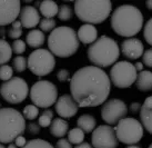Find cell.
<instances>
[{
    "label": "cell",
    "instance_id": "28",
    "mask_svg": "<svg viewBox=\"0 0 152 148\" xmlns=\"http://www.w3.org/2000/svg\"><path fill=\"white\" fill-rule=\"evenodd\" d=\"M57 16L61 21L71 20V18L73 17V9L69 4H61V6H59V10H58Z\"/></svg>",
    "mask_w": 152,
    "mask_h": 148
},
{
    "label": "cell",
    "instance_id": "12",
    "mask_svg": "<svg viewBox=\"0 0 152 148\" xmlns=\"http://www.w3.org/2000/svg\"><path fill=\"white\" fill-rule=\"evenodd\" d=\"M128 114V106L121 99L112 98L103 102L101 108V118L109 126L117 125Z\"/></svg>",
    "mask_w": 152,
    "mask_h": 148
},
{
    "label": "cell",
    "instance_id": "25",
    "mask_svg": "<svg viewBox=\"0 0 152 148\" xmlns=\"http://www.w3.org/2000/svg\"><path fill=\"white\" fill-rule=\"evenodd\" d=\"M12 58L11 45L4 39H0V66L7 65L9 60Z\"/></svg>",
    "mask_w": 152,
    "mask_h": 148
},
{
    "label": "cell",
    "instance_id": "11",
    "mask_svg": "<svg viewBox=\"0 0 152 148\" xmlns=\"http://www.w3.org/2000/svg\"><path fill=\"white\" fill-rule=\"evenodd\" d=\"M138 72L134 69L133 63L127 60L117 61L110 70V81L117 88H129L135 82Z\"/></svg>",
    "mask_w": 152,
    "mask_h": 148
},
{
    "label": "cell",
    "instance_id": "40",
    "mask_svg": "<svg viewBox=\"0 0 152 148\" xmlns=\"http://www.w3.org/2000/svg\"><path fill=\"white\" fill-rule=\"evenodd\" d=\"M55 148H72V145L68 141L67 138H60L57 141Z\"/></svg>",
    "mask_w": 152,
    "mask_h": 148
},
{
    "label": "cell",
    "instance_id": "15",
    "mask_svg": "<svg viewBox=\"0 0 152 148\" xmlns=\"http://www.w3.org/2000/svg\"><path fill=\"white\" fill-rule=\"evenodd\" d=\"M55 110L58 116H60V118H72L78 113L79 106L71 97V95L64 94L62 96L58 97L57 102H55Z\"/></svg>",
    "mask_w": 152,
    "mask_h": 148
},
{
    "label": "cell",
    "instance_id": "51",
    "mask_svg": "<svg viewBox=\"0 0 152 148\" xmlns=\"http://www.w3.org/2000/svg\"><path fill=\"white\" fill-rule=\"evenodd\" d=\"M1 107H2V106H1V102H0V108H1Z\"/></svg>",
    "mask_w": 152,
    "mask_h": 148
},
{
    "label": "cell",
    "instance_id": "9",
    "mask_svg": "<svg viewBox=\"0 0 152 148\" xmlns=\"http://www.w3.org/2000/svg\"><path fill=\"white\" fill-rule=\"evenodd\" d=\"M27 67L36 76H47L53 71L56 67V58L48 49L39 48L29 55L27 59Z\"/></svg>",
    "mask_w": 152,
    "mask_h": 148
},
{
    "label": "cell",
    "instance_id": "18",
    "mask_svg": "<svg viewBox=\"0 0 152 148\" xmlns=\"http://www.w3.org/2000/svg\"><path fill=\"white\" fill-rule=\"evenodd\" d=\"M140 123L143 127V129L150 133H152V97L145 98L144 102L141 105L140 108Z\"/></svg>",
    "mask_w": 152,
    "mask_h": 148
},
{
    "label": "cell",
    "instance_id": "31",
    "mask_svg": "<svg viewBox=\"0 0 152 148\" xmlns=\"http://www.w3.org/2000/svg\"><path fill=\"white\" fill-rule=\"evenodd\" d=\"M22 148H55V147L49 141H47V140L36 138V139H31L30 141H27V144Z\"/></svg>",
    "mask_w": 152,
    "mask_h": 148
},
{
    "label": "cell",
    "instance_id": "36",
    "mask_svg": "<svg viewBox=\"0 0 152 148\" xmlns=\"http://www.w3.org/2000/svg\"><path fill=\"white\" fill-rule=\"evenodd\" d=\"M142 28H143L144 40L148 42L149 45H151L152 43V19H149Z\"/></svg>",
    "mask_w": 152,
    "mask_h": 148
},
{
    "label": "cell",
    "instance_id": "47",
    "mask_svg": "<svg viewBox=\"0 0 152 148\" xmlns=\"http://www.w3.org/2000/svg\"><path fill=\"white\" fill-rule=\"evenodd\" d=\"M6 148H18L16 145H15V143H9L8 145H7V147Z\"/></svg>",
    "mask_w": 152,
    "mask_h": 148
},
{
    "label": "cell",
    "instance_id": "21",
    "mask_svg": "<svg viewBox=\"0 0 152 148\" xmlns=\"http://www.w3.org/2000/svg\"><path fill=\"white\" fill-rule=\"evenodd\" d=\"M68 130H69V124L66 119L62 118L53 119L49 126V131L51 136H53L56 138H64L67 135Z\"/></svg>",
    "mask_w": 152,
    "mask_h": 148
},
{
    "label": "cell",
    "instance_id": "33",
    "mask_svg": "<svg viewBox=\"0 0 152 148\" xmlns=\"http://www.w3.org/2000/svg\"><path fill=\"white\" fill-rule=\"evenodd\" d=\"M12 66L16 72H23L27 69V59L23 56H16L12 60Z\"/></svg>",
    "mask_w": 152,
    "mask_h": 148
},
{
    "label": "cell",
    "instance_id": "50",
    "mask_svg": "<svg viewBox=\"0 0 152 148\" xmlns=\"http://www.w3.org/2000/svg\"><path fill=\"white\" fill-rule=\"evenodd\" d=\"M148 148H152V145H149V147Z\"/></svg>",
    "mask_w": 152,
    "mask_h": 148
},
{
    "label": "cell",
    "instance_id": "30",
    "mask_svg": "<svg viewBox=\"0 0 152 148\" xmlns=\"http://www.w3.org/2000/svg\"><path fill=\"white\" fill-rule=\"evenodd\" d=\"M22 116L25 119H28V120H34L39 116V108L36 107L34 105L30 104V105H27L22 110Z\"/></svg>",
    "mask_w": 152,
    "mask_h": 148
},
{
    "label": "cell",
    "instance_id": "43",
    "mask_svg": "<svg viewBox=\"0 0 152 148\" xmlns=\"http://www.w3.org/2000/svg\"><path fill=\"white\" fill-rule=\"evenodd\" d=\"M75 148H93V147L91 146L90 143L83 141V143H81V144H79V145H76V147Z\"/></svg>",
    "mask_w": 152,
    "mask_h": 148
},
{
    "label": "cell",
    "instance_id": "3",
    "mask_svg": "<svg viewBox=\"0 0 152 148\" xmlns=\"http://www.w3.org/2000/svg\"><path fill=\"white\" fill-rule=\"evenodd\" d=\"M79 47L76 30L68 26L56 27L48 37V48L55 57L69 58L79 50Z\"/></svg>",
    "mask_w": 152,
    "mask_h": 148
},
{
    "label": "cell",
    "instance_id": "5",
    "mask_svg": "<svg viewBox=\"0 0 152 148\" xmlns=\"http://www.w3.org/2000/svg\"><path fill=\"white\" fill-rule=\"evenodd\" d=\"M112 2L109 0H78L75 2L73 13L85 24L99 25L109 18Z\"/></svg>",
    "mask_w": 152,
    "mask_h": 148
},
{
    "label": "cell",
    "instance_id": "46",
    "mask_svg": "<svg viewBox=\"0 0 152 148\" xmlns=\"http://www.w3.org/2000/svg\"><path fill=\"white\" fill-rule=\"evenodd\" d=\"M145 6L148 7L149 10H152V1L151 0H148V1H147V4H145Z\"/></svg>",
    "mask_w": 152,
    "mask_h": 148
},
{
    "label": "cell",
    "instance_id": "4",
    "mask_svg": "<svg viewBox=\"0 0 152 148\" xmlns=\"http://www.w3.org/2000/svg\"><path fill=\"white\" fill-rule=\"evenodd\" d=\"M87 55L92 66L102 69L114 65L118 61L120 57V48L114 39L102 35L89 46Z\"/></svg>",
    "mask_w": 152,
    "mask_h": 148
},
{
    "label": "cell",
    "instance_id": "49",
    "mask_svg": "<svg viewBox=\"0 0 152 148\" xmlns=\"http://www.w3.org/2000/svg\"><path fill=\"white\" fill-rule=\"evenodd\" d=\"M0 148H6V147H4V146L2 144H0Z\"/></svg>",
    "mask_w": 152,
    "mask_h": 148
},
{
    "label": "cell",
    "instance_id": "16",
    "mask_svg": "<svg viewBox=\"0 0 152 148\" xmlns=\"http://www.w3.org/2000/svg\"><path fill=\"white\" fill-rule=\"evenodd\" d=\"M119 48L121 50V54L129 60L139 59L144 51V46L142 41L134 37L124 39Z\"/></svg>",
    "mask_w": 152,
    "mask_h": 148
},
{
    "label": "cell",
    "instance_id": "10",
    "mask_svg": "<svg viewBox=\"0 0 152 148\" xmlns=\"http://www.w3.org/2000/svg\"><path fill=\"white\" fill-rule=\"evenodd\" d=\"M0 95L9 104L12 105L21 104L29 95L28 82L21 77H12L10 80L1 84Z\"/></svg>",
    "mask_w": 152,
    "mask_h": 148
},
{
    "label": "cell",
    "instance_id": "6",
    "mask_svg": "<svg viewBox=\"0 0 152 148\" xmlns=\"http://www.w3.org/2000/svg\"><path fill=\"white\" fill-rule=\"evenodd\" d=\"M26 119L13 108H0V144L12 143L26 130Z\"/></svg>",
    "mask_w": 152,
    "mask_h": 148
},
{
    "label": "cell",
    "instance_id": "14",
    "mask_svg": "<svg viewBox=\"0 0 152 148\" xmlns=\"http://www.w3.org/2000/svg\"><path fill=\"white\" fill-rule=\"evenodd\" d=\"M20 9L19 0H0V27L11 25L17 20Z\"/></svg>",
    "mask_w": 152,
    "mask_h": 148
},
{
    "label": "cell",
    "instance_id": "1",
    "mask_svg": "<svg viewBox=\"0 0 152 148\" xmlns=\"http://www.w3.org/2000/svg\"><path fill=\"white\" fill-rule=\"evenodd\" d=\"M70 91L79 108L102 105L108 100L111 91L109 75L96 66H85L71 77Z\"/></svg>",
    "mask_w": 152,
    "mask_h": 148
},
{
    "label": "cell",
    "instance_id": "17",
    "mask_svg": "<svg viewBox=\"0 0 152 148\" xmlns=\"http://www.w3.org/2000/svg\"><path fill=\"white\" fill-rule=\"evenodd\" d=\"M19 19L22 27L27 29H34L40 22V13L34 6H23L19 13Z\"/></svg>",
    "mask_w": 152,
    "mask_h": 148
},
{
    "label": "cell",
    "instance_id": "19",
    "mask_svg": "<svg viewBox=\"0 0 152 148\" xmlns=\"http://www.w3.org/2000/svg\"><path fill=\"white\" fill-rule=\"evenodd\" d=\"M77 37L79 42L85 45H91L98 39V30L93 25L83 24L77 31Z\"/></svg>",
    "mask_w": 152,
    "mask_h": 148
},
{
    "label": "cell",
    "instance_id": "41",
    "mask_svg": "<svg viewBox=\"0 0 152 148\" xmlns=\"http://www.w3.org/2000/svg\"><path fill=\"white\" fill-rule=\"evenodd\" d=\"M140 108H141V104H140L139 102H131L130 106H129V110H130L131 114H138L140 111Z\"/></svg>",
    "mask_w": 152,
    "mask_h": 148
},
{
    "label": "cell",
    "instance_id": "22",
    "mask_svg": "<svg viewBox=\"0 0 152 148\" xmlns=\"http://www.w3.org/2000/svg\"><path fill=\"white\" fill-rule=\"evenodd\" d=\"M46 36L40 29H31L26 36V45H28L30 48L39 49L45 43Z\"/></svg>",
    "mask_w": 152,
    "mask_h": 148
},
{
    "label": "cell",
    "instance_id": "2",
    "mask_svg": "<svg viewBox=\"0 0 152 148\" xmlns=\"http://www.w3.org/2000/svg\"><path fill=\"white\" fill-rule=\"evenodd\" d=\"M144 24L143 15L138 7L122 4L113 10L110 25L114 32L124 38H132L141 31Z\"/></svg>",
    "mask_w": 152,
    "mask_h": 148
},
{
    "label": "cell",
    "instance_id": "24",
    "mask_svg": "<svg viewBox=\"0 0 152 148\" xmlns=\"http://www.w3.org/2000/svg\"><path fill=\"white\" fill-rule=\"evenodd\" d=\"M59 6L53 0H43L39 4V13H41L45 18H53L58 15Z\"/></svg>",
    "mask_w": 152,
    "mask_h": 148
},
{
    "label": "cell",
    "instance_id": "26",
    "mask_svg": "<svg viewBox=\"0 0 152 148\" xmlns=\"http://www.w3.org/2000/svg\"><path fill=\"white\" fill-rule=\"evenodd\" d=\"M86 134L80 128H72L67 133V139L71 145H79L85 141Z\"/></svg>",
    "mask_w": 152,
    "mask_h": 148
},
{
    "label": "cell",
    "instance_id": "23",
    "mask_svg": "<svg viewBox=\"0 0 152 148\" xmlns=\"http://www.w3.org/2000/svg\"><path fill=\"white\" fill-rule=\"evenodd\" d=\"M77 126L85 134H89L94 130V128L97 126V120L92 115L83 114L77 119Z\"/></svg>",
    "mask_w": 152,
    "mask_h": 148
},
{
    "label": "cell",
    "instance_id": "44",
    "mask_svg": "<svg viewBox=\"0 0 152 148\" xmlns=\"http://www.w3.org/2000/svg\"><path fill=\"white\" fill-rule=\"evenodd\" d=\"M133 66H134V69L137 70V72L138 71L140 72L143 70V63H139V61H138V63H135V65H133Z\"/></svg>",
    "mask_w": 152,
    "mask_h": 148
},
{
    "label": "cell",
    "instance_id": "39",
    "mask_svg": "<svg viewBox=\"0 0 152 148\" xmlns=\"http://www.w3.org/2000/svg\"><path fill=\"white\" fill-rule=\"evenodd\" d=\"M26 129L31 135H38L39 133H40V126L37 123H31L30 121L28 125H26Z\"/></svg>",
    "mask_w": 152,
    "mask_h": 148
},
{
    "label": "cell",
    "instance_id": "34",
    "mask_svg": "<svg viewBox=\"0 0 152 148\" xmlns=\"http://www.w3.org/2000/svg\"><path fill=\"white\" fill-rule=\"evenodd\" d=\"M13 77V69L9 65H2L0 66V80L8 81Z\"/></svg>",
    "mask_w": 152,
    "mask_h": 148
},
{
    "label": "cell",
    "instance_id": "8",
    "mask_svg": "<svg viewBox=\"0 0 152 148\" xmlns=\"http://www.w3.org/2000/svg\"><path fill=\"white\" fill-rule=\"evenodd\" d=\"M118 141L126 145H137L142 139L144 129L138 119L132 117H124L114 128Z\"/></svg>",
    "mask_w": 152,
    "mask_h": 148
},
{
    "label": "cell",
    "instance_id": "37",
    "mask_svg": "<svg viewBox=\"0 0 152 148\" xmlns=\"http://www.w3.org/2000/svg\"><path fill=\"white\" fill-rule=\"evenodd\" d=\"M57 78H58V80L60 82H67V81H70V79H71L69 70L64 69V68L58 70V72H57Z\"/></svg>",
    "mask_w": 152,
    "mask_h": 148
},
{
    "label": "cell",
    "instance_id": "32",
    "mask_svg": "<svg viewBox=\"0 0 152 148\" xmlns=\"http://www.w3.org/2000/svg\"><path fill=\"white\" fill-rule=\"evenodd\" d=\"M39 25H40V30L43 34L45 32H51L57 27V21L53 18H43L40 20Z\"/></svg>",
    "mask_w": 152,
    "mask_h": 148
},
{
    "label": "cell",
    "instance_id": "13",
    "mask_svg": "<svg viewBox=\"0 0 152 148\" xmlns=\"http://www.w3.org/2000/svg\"><path fill=\"white\" fill-rule=\"evenodd\" d=\"M91 146L93 148H118L119 141L113 127L109 125L96 127L91 135Z\"/></svg>",
    "mask_w": 152,
    "mask_h": 148
},
{
    "label": "cell",
    "instance_id": "45",
    "mask_svg": "<svg viewBox=\"0 0 152 148\" xmlns=\"http://www.w3.org/2000/svg\"><path fill=\"white\" fill-rule=\"evenodd\" d=\"M4 35H6V29H4V27H1L0 28V37H1V39H4Z\"/></svg>",
    "mask_w": 152,
    "mask_h": 148
},
{
    "label": "cell",
    "instance_id": "38",
    "mask_svg": "<svg viewBox=\"0 0 152 148\" xmlns=\"http://www.w3.org/2000/svg\"><path fill=\"white\" fill-rule=\"evenodd\" d=\"M142 63H143L144 66H147L148 68H151L152 67V50L149 48L147 50L143 51V54H142Z\"/></svg>",
    "mask_w": 152,
    "mask_h": 148
},
{
    "label": "cell",
    "instance_id": "27",
    "mask_svg": "<svg viewBox=\"0 0 152 148\" xmlns=\"http://www.w3.org/2000/svg\"><path fill=\"white\" fill-rule=\"evenodd\" d=\"M53 120V111L51 109H45L41 113V115L39 116L38 119V125L40 126V128H47L50 126V124Z\"/></svg>",
    "mask_w": 152,
    "mask_h": 148
},
{
    "label": "cell",
    "instance_id": "42",
    "mask_svg": "<svg viewBox=\"0 0 152 148\" xmlns=\"http://www.w3.org/2000/svg\"><path fill=\"white\" fill-rule=\"evenodd\" d=\"M13 141H15V145H16L17 147H20V148H22L26 144H27V139H26V138L22 135L16 137Z\"/></svg>",
    "mask_w": 152,
    "mask_h": 148
},
{
    "label": "cell",
    "instance_id": "29",
    "mask_svg": "<svg viewBox=\"0 0 152 148\" xmlns=\"http://www.w3.org/2000/svg\"><path fill=\"white\" fill-rule=\"evenodd\" d=\"M22 36V26L19 20H16L15 22L11 24V27L8 30V37L11 38L12 40H17L20 39Z\"/></svg>",
    "mask_w": 152,
    "mask_h": 148
},
{
    "label": "cell",
    "instance_id": "7",
    "mask_svg": "<svg viewBox=\"0 0 152 148\" xmlns=\"http://www.w3.org/2000/svg\"><path fill=\"white\" fill-rule=\"evenodd\" d=\"M29 96L32 105L38 108L49 109L58 99V89L51 81L38 80L29 89Z\"/></svg>",
    "mask_w": 152,
    "mask_h": 148
},
{
    "label": "cell",
    "instance_id": "20",
    "mask_svg": "<svg viewBox=\"0 0 152 148\" xmlns=\"http://www.w3.org/2000/svg\"><path fill=\"white\" fill-rule=\"evenodd\" d=\"M137 89L141 93H149L152 90V72L150 70H142L137 75L135 79Z\"/></svg>",
    "mask_w": 152,
    "mask_h": 148
},
{
    "label": "cell",
    "instance_id": "48",
    "mask_svg": "<svg viewBox=\"0 0 152 148\" xmlns=\"http://www.w3.org/2000/svg\"><path fill=\"white\" fill-rule=\"evenodd\" d=\"M127 148H141L140 146H138V145H129Z\"/></svg>",
    "mask_w": 152,
    "mask_h": 148
},
{
    "label": "cell",
    "instance_id": "35",
    "mask_svg": "<svg viewBox=\"0 0 152 148\" xmlns=\"http://www.w3.org/2000/svg\"><path fill=\"white\" fill-rule=\"evenodd\" d=\"M11 49H12V52H15L17 56H21L27 49V45L23 40L17 39V40H13L12 45H11Z\"/></svg>",
    "mask_w": 152,
    "mask_h": 148
}]
</instances>
